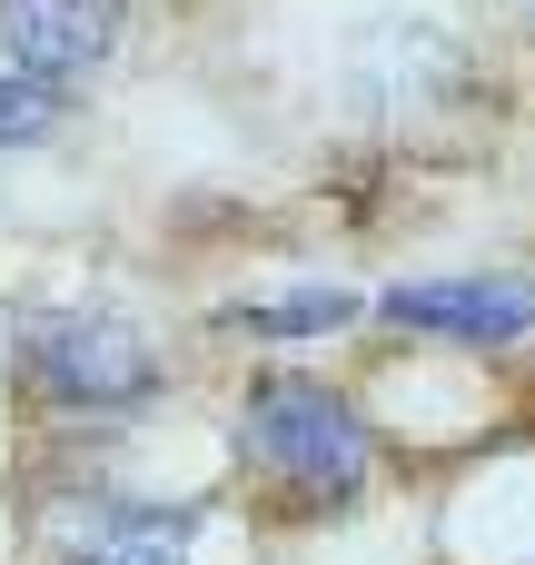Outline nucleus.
Segmentation results:
<instances>
[{
    "label": "nucleus",
    "instance_id": "1",
    "mask_svg": "<svg viewBox=\"0 0 535 565\" xmlns=\"http://www.w3.org/2000/svg\"><path fill=\"white\" fill-rule=\"evenodd\" d=\"M238 457L258 477H278L288 497H308V507H347L367 487V467H377V437H367V417L338 387H318V377H258L248 407H238Z\"/></svg>",
    "mask_w": 535,
    "mask_h": 565
},
{
    "label": "nucleus",
    "instance_id": "2",
    "mask_svg": "<svg viewBox=\"0 0 535 565\" xmlns=\"http://www.w3.org/2000/svg\"><path fill=\"white\" fill-rule=\"evenodd\" d=\"M20 358H30V387L50 407H89V417H119L159 387V348L119 318V308H60V318H30L20 328Z\"/></svg>",
    "mask_w": 535,
    "mask_h": 565
},
{
    "label": "nucleus",
    "instance_id": "3",
    "mask_svg": "<svg viewBox=\"0 0 535 565\" xmlns=\"http://www.w3.org/2000/svg\"><path fill=\"white\" fill-rule=\"evenodd\" d=\"M377 318L407 338H447V348H516L535 338V288L526 278H407L377 298Z\"/></svg>",
    "mask_w": 535,
    "mask_h": 565
},
{
    "label": "nucleus",
    "instance_id": "4",
    "mask_svg": "<svg viewBox=\"0 0 535 565\" xmlns=\"http://www.w3.org/2000/svg\"><path fill=\"white\" fill-rule=\"evenodd\" d=\"M129 30V0H0V50L30 79H89Z\"/></svg>",
    "mask_w": 535,
    "mask_h": 565
},
{
    "label": "nucleus",
    "instance_id": "5",
    "mask_svg": "<svg viewBox=\"0 0 535 565\" xmlns=\"http://www.w3.org/2000/svg\"><path fill=\"white\" fill-rule=\"evenodd\" d=\"M199 516L189 507H89L69 526V565H189Z\"/></svg>",
    "mask_w": 535,
    "mask_h": 565
},
{
    "label": "nucleus",
    "instance_id": "6",
    "mask_svg": "<svg viewBox=\"0 0 535 565\" xmlns=\"http://www.w3.org/2000/svg\"><path fill=\"white\" fill-rule=\"evenodd\" d=\"M357 318H367L357 288H298V298H238V308H228L238 338H338V328H357Z\"/></svg>",
    "mask_w": 535,
    "mask_h": 565
},
{
    "label": "nucleus",
    "instance_id": "7",
    "mask_svg": "<svg viewBox=\"0 0 535 565\" xmlns=\"http://www.w3.org/2000/svg\"><path fill=\"white\" fill-rule=\"evenodd\" d=\"M60 129H69V89L30 79V70H0V149H40Z\"/></svg>",
    "mask_w": 535,
    "mask_h": 565
}]
</instances>
